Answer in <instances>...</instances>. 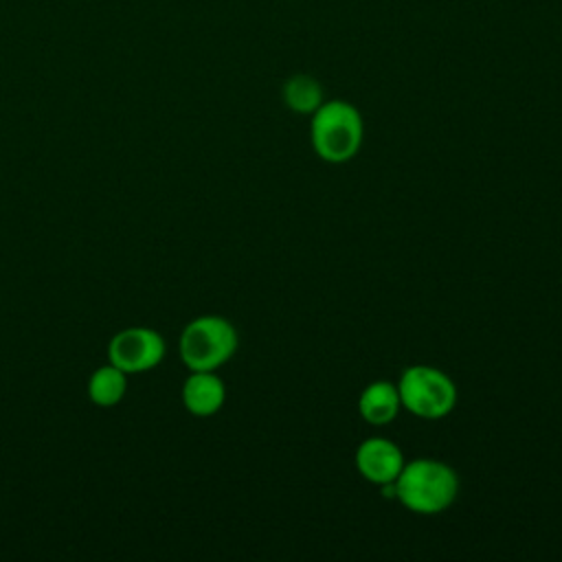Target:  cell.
<instances>
[{"label": "cell", "mask_w": 562, "mask_h": 562, "mask_svg": "<svg viewBox=\"0 0 562 562\" xmlns=\"http://www.w3.org/2000/svg\"><path fill=\"white\" fill-rule=\"evenodd\" d=\"M358 411L362 419L371 426H386L391 424L397 413L402 411V400L397 384L389 380H375L364 386L358 400Z\"/></svg>", "instance_id": "obj_8"}, {"label": "cell", "mask_w": 562, "mask_h": 562, "mask_svg": "<svg viewBox=\"0 0 562 562\" xmlns=\"http://www.w3.org/2000/svg\"><path fill=\"white\" fill-rule=\"evenodd\" d=\"M402 408L422 419H441L457 406V386L448 373L430 364L404 369L397 382Z\"/></svg>", "instance_id": "obj_4"}, {"label": "cell", "mask_w": 562, "mask_h": 562, "mask_svg": "<svg viewBox=\"0 0 562 562\" xmlns=\"http://www.w3.org/2000/svg\"><path fill=\"white\" fill-rule=\"evenodd\" d=\"M125 391H127V373L114 367L112 362L94 369V373L88 380V397L92 400V404L101 408L116 406L123 400Z\"/></svg>", "instance_id": "obj_9"}, {"label": "cell", "mask_w": 562, "mask_h": 562, "mask_svg": "<svg viewBox=\"0 0 562 562\" xmlns=\"http://www.w3.org/2000/svg\"><path fill=\"white\" fill-rule=\"evenodd\" d=\"M283 101L299 114H314L323 103L321 83L310 75H294L283 86Z\"/></svg>", "instance_id": "obj_10"}, {"label": "cell", "mask_w": 562, "mask_h": 562, "mask_svg": "<svg viewBox=\"0 0 562 562\" xmlns=\"http://www.w3.org/2000/svg\"><path fill=\"white\" fill-rule=\"evenodd\" d=\"M310 138L316 156L325 162L340 165L351 160L364 138L360 112L347 101H323L312 114Z\"/></svg>", "instance_id": "obj_2"}, {"label": "cell", "mask_w": 562, "mask_h": 562, "mask_svg": "<svg viewBox=\"0 0 562 562\" xmlns=\"http://www.w3.org/2000/svg\"><path fill=\"white\" fill-rule=\"evenodd\" d=\"M165 338L149 327H127L112 336L108 356L114 367L130 373H143L160 364L165 358Z\"/></svg>", "instance_id": "obj_5"}, {"label": "cell", "mask_w": 562, "mask_h": 562, "mask_svg": "<svg viewBox=\"0 0 562 562\" xmlns=\"http://www.w3.org/2000/svg\"><path fill=\"white\" fill-rule=\"evenodd\" d=\"M356 470L373 485H391L404 468V454L397 443L384 437H369L356 448Z\"/></svg>", "instance_id": "obj_6"}, {"label": "cell", "mask_w": 562, "mask_h": 562, "mask_svg": "<svg viewBox=\"0 0 562 562\" xmlns=\"http://www.w3.org/2000/svg\"><path fill=\"white\" fill-rule=\"evenodd\" d=\"M459 494L454 468L439 459L422 457L404 463L393 481V496L413 514L435 516L446 512Z\"/></svg>", "instance_id": "obj_1"}, {"label": "cell", "mask_w": 562, "mask_h": 562, "mask_svg": "<svg viewBox=\"0 0 562 562\" xmlns=\"http://www.w3.org/2000/svg\"><path fill=\"white\" fill-rule=\"evenodd\" d=\"M239 338L231 321L204 314L189 321L180 334V358L189 371H215L233 358Z\"/></svg>", "instance_id": "obj_3"}, {"label": "cell", "mask_w": 562, "mask_h": 562, "mask_svg": "<svg viewBox=\"0 0 562 562\" xmlns=\"http://www.w3.org/2000/svg\"><path fill=\"white\" fill-rule=\"evenodd\" d=\"M226 402L224 380L215 371H191L182 384V404L195 417L215 415Z\"/></svg>", "instance_id": "obj_7"}]
</instances>
